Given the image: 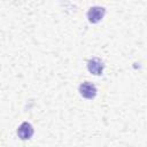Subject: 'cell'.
I'll return each instance as SVG.
<instances>
[{
	"label": "cell",
	"instance_id": "obj_4",
	"mask_svg": "<svg viewBox=\"0 0 147 147\" xmlns=\"http://www.w3.org/2000/svg\"><path fill=\"white\" fill-rule=\"evenodd\" d=\"M17 136L22 140H28L33 136V127L29 122H23L17 127Z\"/></svg>",
	"mask_w": 147,
	"mask_h": 147
},
{
	"label": "cell",
	"instance_id": "obj_2",
	"mask_svg": "<svg viewBox=\"0 0 147 147\" xmlns=\"http://www.w3.org/2000/svg\"><path fill=\"white\" fill-rule=\"evenodd\" d=\"M105 14H106V9L103 7L94 6L87 10L86 15H87V20L90 23H98L103 18Z\"/></svg>",
	"mask_w": 147,
	"mask_h": 147
},
{
	"label": "cell",
	"instance_id": "obj_3",
	"mask_svg": "<svg viewBox=\"0 0 147 147\" xmlns=\"http://www.w3.org/2000/svg\"><path fill=\"white\" fill-rule=\"evenodd\" d=\"M103 68H105V64H103L102 60L99 57H93V59L88 60V62H87L88 71L95 76H101L103 72Z\"/></svg>",
	"mask_w": 147,
	"mask_h": 147
},
{
	"label": "cell",
	"instance_id": "obj_1",
	"mask_svg": "<svg viewBox=\"0 0 147 147\" xmlns=\"http://www.w3.org/2000/svg\"><path fill=\"white\" fill-rule=\"evenodd\" d=\"M78 91H79V94L83 98L88 99V100L94 99L95 95H96V92H98L95 85L93 83H91V82H84V83H82L79 85Z\"/></svg>",
	"mask_w": 147,
	"mask_h": 147
}]
</instances>
